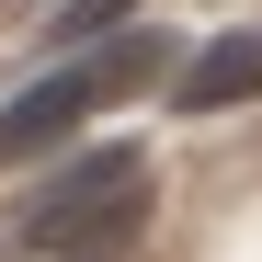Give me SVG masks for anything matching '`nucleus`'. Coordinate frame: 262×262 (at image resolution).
I'll return each mask as SVG.
<instances>
[{"mask_svg":"<svg viewBox=\"0 0 262 262\" xmlns=\"http://www.w3.org/2000/svg\"><path fill=\"white\" fill-rule=\"evenodd\" d=\"M137 216H148V160L137 148H92V160H69L46 194L23 205V251H46V262H114L125 239H137Z\"/></svg>","mask_w":262,"mask_h":262,"instance_id":"1","label":"nucleus"},{"mask_svg":"<svg viewBox=\"0 0 262 262\" xmlns=\"http://www.w3.org/2000/svg\"><path fill=\"white\" fill-rule=\"evenodd\" d=\"M148 80H160V34H125V46H103V57H69V69H46L34 92H12V103H0V171H12V160H46L69 125L92 114V103H114V92H148Z\"/></svg>","mask_w":262,"mask_h":262,"instance_id":"2","label":"nucleus"},{"mask_svg":"<svg viewBox=\"0 0 262 262\" xmlns=\"http://www.w3.org/2000/svg\"><path fill=\"white\" fill-rule=\"evenodd\" d=\"M183 114H228V103H262V34H216V46L171 80Z\"/></svg>","mask_w":262,"mask_h":262,"instance_id":"3","label":"nucleus"},{"mask_svg":"<svg viewBox=\"0 0 262 262\" xmlns=\"http://www.w3.org/2000/svg\"><path fill=\"white\" fill-rule=\"evenodd\" d=\"M125 12H137V0H69L46 34H57V46H92V34H103V23H125Z\"/></svg>","mask_w":262,"mask_h":262,"instance_id":"4","label":"nucleus"}]
</instances>
